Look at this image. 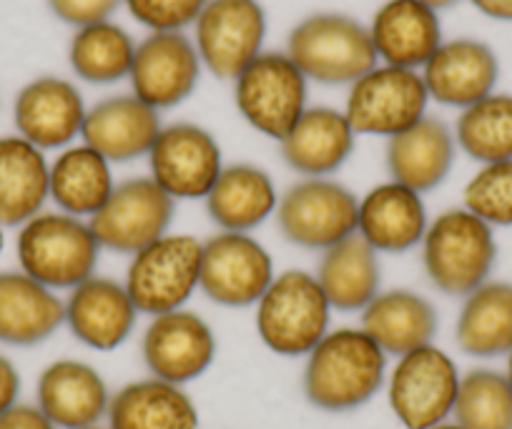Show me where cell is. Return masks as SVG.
Listing matches in <instances>:
<instances>
[{
    "label": "cell",
    "instance_id": "6da1fadb",
    "mask_svg": "<svg viewBox=\"0 0 512 429\" xmlns=\"http://www.w3.org/2000/svg\"><path fill=\"white\" fill-rule=\"evenodd\" d=\"M304 359V397L329 414L354 412L372 402L390 372L387 354L359 327L329 329Z\"/></svg>",
    "mask_w": 512,
    "mask_h": 429
},
{
    "label": "cell",
    "instance_id": "7a4b0ae2",
    "mask_svg": "<svg viewBox=\"0 0 512 429\" xmlns=\"http://www.w3.org/2000/svg\"><path fill=\"white\" fill-rule=\"evenodd\" d=\"M420 249L430 284L445 297L457 299L485 284L497 261L495 229L465 206L430 219Z\"/></svg>",
    "mask_w": 512,
    "mask_h": 429
},
{
    "label": "cell",
    "instance_id": "3957f363",
    "mask_svg": "<svg viewBox=\"0 0 512 429\" xmlns=\"http://www.w3.org/2000/svg\"><path fill=\"white\" fill-rule=\"evenodd\" d=\"M91 224L63 211H41L18 229V269L53 292H71L91 279L101 259Z\"/></svg>",
    "mask_w": 512,
    "mask_h": 429
},
{
    "label": "cell",
    "instance_id": "277c9868",
    "mask_svg": "<svg viewBox=\"0 0 512 429\" xmlns=\"http://www.w3.org/2000/svg\"><path fill=\"white\" fill-rule=\"evenodd\" d=\"M254 309L256 334L264 347L289 359L307 357L327 337L334 312L317 276L304 269L274 276Z\"/></svg>",
    "mask_w": 512,
    "mask_h": 429
},
{
    "label": "cell",
    "instance_id": "5b68a950",
    "mask_svg": "<svg viewBox=\"0 0 512 429\" xmlns=\"http://www.w3.org/2000/svg\"><path fill=\"white\" fill-rule=\"evenodd\" d=\"M287 56L307 81L352 86L377 66L369 28L342 13H314L292 28Z\"/></svg>",
    "mask_w": 512,
    "mask_h": 429
},
{
    "label": "cell",
    "instance_id": "8992f818",
    "mask_svg": "<svg viewBox=\"0 0 512 429\" xmlns=\"http://www.w3.org/2000/svg\"><path fill=\"white\" fill-rule=\"evenodd\" d=\"M199 269L201 239L169 231L131 256L123 286L139 314L159 317L189 304L199 289Z\"/></svg>",
    "mask_w": 512,
    "mask_h": 429
},
{
    "label": "cell",
    "instance_id": "52a82bcc",
    "mask_svg": "<svg viewBox=\"0 0 512 429\" xmlns=\"http://www.w3.org/2000/svg\"><path fill=\"white\" fill-rule=\"evenodd\" d=\"M460 369L437 344L397 357L387 372V404L405 429H430L452 419Z\"/></svg>",
    "mask_w": 512,
    "mask_h": 429
},
{
    "label": "cell",
    "instance_id": "ba28073f",
    "mask_svg": "<svg viewBox=\"0 0 512 429\" xmlns=\"http://www.w3.org/2000/svg\"><path fill=\"white\" fill-rule=\"evenodd\" d=\"M307 83L287 53L267 51L234 78L236 108L254 131L279 143L309 108Z\"/></svg>",
    "mask_w": 512,
    "mask_h": 429
},
{
    "label": "cell",
    "instance_id": "9c48e42d",
    "mask_svg": "<svg viewBox=\"0 0 512 429\" xmlns=\"http://www.w3.org/2000/svg\"><path fill=\"white\" fill-rule=\"evenodd\" d=\"M427 93L420 71L374 66L349 86L347 116L357 136L392 138L427 116Z\"/></svg>",
    "mask_w": 512,
    "mask_h": 429
},
{
    "label": "cell",
    "instance_id": "30bf717a",
    "mask_svg": "<svg viewBox=\"0 0 512 429\" xmlns=\"http://www.w3.org/2000/svg\"><path fill=\"white\" fill-rule=\"evenodd\" d=\"M359 199L334 179H299L279 194V231L289 244L307 251H327L357 234Z\"/></svg>",
    "mask_w": 512,
    "mask_h": 429
},
{
    "label": "cell",
    "instance_id": "8fae6325",
    "mask_svg": "<svg viewBox=\"0 0 512 429\" xmlns=\"http://www.w3.org/2000/svg\"><path fill=\"white\" fill-rule=\"evenodd\" d=\"M274 276L272 254L251 234L219 231L201 241L199 289L219 307H256Z\"/></svg>",
    "mask_w": 512,
    "mask_h": 429
},
{
    "label": "cell",
    "instance_id": "7c38bea8",
    "mask_svg": "<svg viewBox=\"0 0 512 429\" xmlns=\"http://www.w3.org/2000/svg\"><path fill=\"white\" fill-rule=\"evenodd\" d=\"M176 201L151 176L118 181L96 216L88 219L101 249L134 256L171 231Z\"/></svg>",
    "mask_w": 512,
    "mask_h": 429
},
{
    "label": "cell",
    "instance_id": "4fadbf2b",
    "mask_svg": "<svg viewBox=\"0 0 512 429\" xmlns=\"http://www.w3.org/2000/svg\"><path fill=\"white\" fill-rule=\"evenodd\" d=\"M267 38V13L259 0H209L194 23V46L201 66L221 81H234Z\"/></svg>",
    "mask_w": 512,
    "mask_h": 429
},
{
    "label": "cell",
    "instance_id": "5bb4252c",
    "mask_svg": "<svg viewBox=\"0 0 512 429\" xmlns=\"http://www.w3.org/2000/svg\"><path fill=\"white\" fill-rule=\"evenodd\" d=\"M146 159L149 176L174 201L206 199L224 169V156L214 133L189 121L161 128Z\"/></svg>",
    "mask_w": 512,
    "mask_h": 429
},
{
    "label": "cell",
    "instance_id": "9a60e30c",
    "mask_svg": "<svg viewBox=\"0 0 512 429\" xmlns=\"http://www.w3.org/2000/svg\"><path fill=\"white\" fill-rule=\"evenodd\" d=\"M216 352L219 342L211 324L186 307L151 317L141 337V357L151 377L181 387L204 377Z\"/></svg>",
    "mask_w": 512,
    "mask_h": 429
},
{
    "label": "cell",
    "instance_id": "2e32d148",
    "mask_svg": "<svg viewBox=\"0 0 512 429\" xmlns=\"http://www.w3.org/2000/svg\"><path fill=\"white\" fill-rule=\"evenodd\" d=\"M201 58L186 33H149L136 43L131 63L134 96L156 111L184 103L196 91L201 78Z\"/></svg>",
    "mask_w": 512,
    "mask_h": 429
},
{
    "label": "cell",
    "instance_id": "e0dca14e",
    "mask_svg": "<svg viewBox=\"0 0 512 429\" xmlns=\"http://www.w3.org/2000/svg\"><path fill=\"white\" fill-rule=\"evenodd\" d=\"M86 103L71 81L41 76L26 83L13 103V123L18 136L41 151H63L81 136Z\"/></svg>",
    "mask_w": 512,
    "mask_h": 429
},
{
    "label": "cell",
    "instance_id": "ac0fdd59",
    "mask_svg": "<svg viewBox=\"0 0 512 429\" xmlns=\"http://www.w3.org/2000/svg\"><path fill=\"white\" fill-rule=\"evenodd\" d=\"M68 332L93 352H113L134 334L139 309L128 297L123 281L93 274L66 294Z\"/></svg>",
    "mask_w": 512,
    "mask_h": 429
},
{
    "label": "cell",
    "instance_id": "d6986e66",
    "mask_svg": "<svg viewBox=\"0 0 512 429\" xmlns=\"http://www.w3.org/2000/svg\"><path fill=\"white\" fill-rule=\"evenodd\" d=\"M420 73L430 101L465 111L472 103L495 93L500 63L487 43L475 38H455L442 41Z\"/></svg>",
    "mask_w": 512,
    "mask_h": 429
},
{
    "label": "cell",
    "instance_id": "ffe728a7",
    "mask_svg": "<svg viewBox=\"0 0 512 429\" xmlns=\"http://www.w3.org/2000/svg\"><path fill=\"white\" fill-rule=\"evenodd\" d=\"M111 404V389L93 364L81 359H56L36 384V407L56 429H81L101 424Z\"/></svg>",
    "mask_w": 512,
    "mask_h": 429
},
{
    "label": "cell",
    "instance_id": "44dd1931",
    "mask_svg": "<svg viewBox=\"0 0 512 429\" xmlns=\"http://www.w3.org/2000/svg\"><path fill=\"white\" fill-rule=\"evenodd\" d=\"M427 226L430 216L422 194L397 181H384L359 196L357 234L377 254H405L417 249Z\"/></svg>",
    "mask_w": 512,
    "mask_h": 429
},
{
    "label": "cell",
    "instance_id": "7402d4cb",
    "mask_svg": "<svg viewBox=\"0 0 512 429\" xmlns=\"http://www.w3.org/2000/svg\"><path fill=\"white\" fill-rule=\"evenodd\" d=\"M161 116L156 108L136 98L111 96L88 108L81 128V141L96 149L111 164H128L149 156L161 133Z\"/></svg>",
    "mask_w": 512,
    "mask_h": 429
},
{
    "label": "cell",
    "instance_id": "603a6c76",
    "mask_svg": "<svg viewBox=\"0 0 512 429\" xmlns=\"http://www.w3.org/2000/svg\"><path fill=\"white\" fill-rule=\"evenodd\" d=\"M367 28L377 61L384 66L422 71L442 46L440 13L422 0H387Z\"/></svg>",
    "mask_w": 512,
    "mask_h": 429
},
{
    "label": "cell",
    "instance_id": "cb8c5ba5",
    "mask_svg": "<svg viewBox=\"0 0 512 429\" xmlns=\"http://www.w3.org/2000/svg\"><path fill=\"white\" fill-rule=\"evenodd\" d=\"M354 141L357 133L349 126L344 111L312 106L279 141V154L302 179H332V174H337L352 156Z\"/></svg>",
    "mask_w": 512,
    "mask_h": 429
},
{
    "label": "cell",
    "instance_id": "d4e9b609",
    "mask_svg": "<svg viewBox=\"0 0 512 429\" xmlns=\"http://www.w3.org/2000/svg\"><path fill=\"white\" fill-rule=\"evenodd\" d=\"M457 141L442 118L425 116L407 131L387 138V171L390 179L417 194L442 186L455 166Z\"/></svg>",
    "mask_w": 512,
    "mask_h": 429
},
{
    "label": "cell",
    "instance_id": "484cf974",
    "mask_svg": "<svg viewBox=\"0 0 512 429\" xmlns=\"http://www.w3.org/2000/svg\"><path fill=\"white\" fill-rule=\"evenodd\" d=\"M66 327V304L58 292L21 269L0 271V344L38 347Z\"/></svg>",
    "mask_w": 512,
    "mask_h": 429
},
{
    "label": "cell",
    "instance_id": "4316f807",
    "mask_svg": "<svg viewBox=\"0 0 512 429\" xmlns=\"http://www.w3.org/2000/svg\"><path fill=\"white\" fill-rule=\"evenodd\" d=\"M359 329L367 334L387 357H402L415 349L435 344L440 314L435 304L412 289L379 292L359 312Z\"/></svg>",
    "mask_w": 512,
    "mask_h": 429
},
{
    "label": "cell",
    "instance_id": "83f0119b",
    "mask_svg": "<svg viewBox=\"0 0 512 429\" xmlns=\"http://www.w3.org/2000/svg\"><path fill=\"white\" fill-rule=\"evenodd\" d=\"M51 201V161L23 136H0V226L21 229Z\"/></svg>",
    "mask_w": 512,
    "mask_h": 429
},
{
    "label": "cell",
    "instance_id": "f1b7e54d",
    "mask_svg": "<svg viewBox=\"0 0 512 429\" xmlns=\"http://www.w3.org/2000/svg\"><path fill=\"white\" fill-rule=\"evenodd\" d=\"M106 422L111 429H199L201 414L186 387L149 374L111 394Z\"/></svg>",
    "mask_w": 512,
    "mask_h": 429
},
{
    "label": "cell",
    "instance_id": "f546056e",
    "mask_svg": "<svg viewBox=\"0 0 512 429\" xmlns=\"http://www.w3.org/2000/svg\"><path fill=\"white\" fill-rule=\"evenodd\" d=\"M279 191L272 176L254 164L224 166L204 206L219 231L251 234L277 214Z\"/></svg>",
    "mask_w": 512,
    "mask_h": 429
},
{
    "label": "cell",
    "instance_id": "4dcf8cb0",
    "mask_svg": "<svg viewBox=\"0 0 512 429\" xmlns=\"http://www.w3.org/2000/svg\"><path fill=\"white\" fill-rule=\"evenodd\" d=\"M314 276L334 312H362L382 292L379 254L359 234L322 251Z\"/></svg>",
    "mask_w": 512,
    "mask_h": 429
},
{
    "label": "cell",
    "instance_id": "1f68e13d",
    "mask_svg": "<svg viewBox=\"0 0 512 429\" xmlns=\"http://www.w3.org/2000/svg\"><path fill=\"white\" fill-rule=\"evenodd\" d=\"M455 342L467 357H507L512 349V281L487 279L462 299Z\"/></svg>",
    "mask_w": 512,
    "mask_h": 429
},
{
    "label": "cell",
    "instance_id": "d6a6232c",
    "mask_svg": "<svg viewBox=\"0 0 512 429\" xmlns=\"http://www.w3.org/2000/svg\"><path fill=\"white\" fill-rule=\"evenodd\" d=\"M113 189V164L83 141L51 161V201L63 214L88 221L101 211Z\"/></svg>",
    "mask_w": 512,
    "mask_h": 429
},
{
    "label": "cell",
    "instance_id": "836d02e7",
    "mask_svg": "<svg viewBox=\"0 0 512 429\" xmlns=\"http://www.w3.org/2000/svg\"><path fill=\"white\" fill-rule=\"evenodd\" d=\"M136 41L126 28L111 21L78 28L68 46V61L81 81L93 86H111L131 73Z\"/></svg>",
    "mask_w": 512,
    "mask_h": 429
},
{
    "label": "cell",
    "instance_id": "e575fe53",
    "mask_svg": "<svg viewBox=\"0 0 512 429\" xmlns=\"http://www.w3.org/2000/svg\"><path fill=\"white\" fill-rule=\"evenodd\" d=\"M457 149L477 164L512 159V96L490 93L460 113L455 128Z\"/></svg>",
    "mask_w": 512,
    "mask_h": 429
},
{
    "label": "cell",
    "instance_id": "d590c367",
    "mask_svg": "<svg viewBox=\"0 0 512 429\" xmlns=\"http://www.w3.org/2000/svg\"><path fill=\"white\" fill-rule=\"evenodd\" d=\"M452 419L465 429H512V387L505 372L477 367L462 374Z\"/></svg>",
    "mask_w": 512,
    "mask_h": 429
},
{
    "label": "cell",
    "instance_id": "8d00e7d4",
    "mask_svg": "<svg viewBox=\"0 0 512 429\" xmlns=\"http://www.w3.org/2000/svg\"><path fill=\"white\" fill-rule=\"evenodd\" d=\"M462 206L492 229L512 226V159L482 164L462 189Z\"/></svg>",
    "mask_w": 512,
    "mask_h": 429
},
{
    "label": "cell",
    "instance_id": "74e56055",
    "mask_svg": "<svg viewBox=\"0 0 512 429\" xmlns=\"http://www.w3.org/2000/svg\"><path fill=\"white\" fill-rule=\"evenodd\" d=\"M209 0H123L131 18L151 33H184Z\"/></svg>",
    "mask_w": 512,
    "mask_h": 429
},
{
    "label": "cell",
    "instance_id": "f35d334b",
    "mask_svg": "<svg viewBox=\"0 0 512 429\" xmlns=\"http://www.w3.org/2000/svg\"><path fill=\"white\" fill-rule=\"evenodd\" d=\"M123 0H48L53 16L71 28H86L93 23L111 21Z\"/></svg>",
    "mask_w": 512,
    "mask_h": 429
},
{
    "label": "cell",
    "instance_id": "ab89813d",
    "mask_svg": "<svg viewBox=\"0 0 512 429\" xmlns=\"http://www.w3.org/2000/svg\"><path fill=\"white\" fill-rule=\"evenodd\" d=\"M0 429H56V424L36 404L18 402L16 407L0 414Z\"/></svg>",
    "mask_w": 512,
    "mask_h": 429
},
{
    "label": "cell",
    "instance_id": "60d3db41",
    "mask_svg": "<svg viewBox=\"0 0 512 429\" xmlns=\"http://www.w3.org/2000/svg\"><path fill=\"white\" fill-rule=\"evenodd\" d=\"M21 387L23 382L18 367L6 354H0V414L21 402Z\"/></svg>",
    "mask_w": 512,
    "mask_h": 429
},
{
    "label": "cell",
    "instance_id": "b9f144b4",
    "mask_svg": "<svg viewBox=\"0 0 512 429\" xmlns=\"http://www.w3.org/2000/svg\"><path fill=\"white\" fill-rule=\"evenodd\" d=\"M470 3L492 21L512 23V0H470Z\"/></svg>",
    "mask_w": 512,
    "mask_h": 429
},
{
    "label": "cell",
    "instance_id": "7bdbcfd3",
    "mask_svg": "<svg viewBox=\"0 0 512 429\" xmlns=\"http://www.w3.org/2000/svg\"><path fill=\"white\" fill-rule=\"evenodd\" d=\"M422 3H425V6H430L432 11H445V8H452V6H457V3H460V0H422Z\"/></svg>",
    "mask_w": 512,
    "mask_h": 429
},
{
    "label": "cell",
    "instance_id": "ee69618b",
    "mask_svg": "<svg viewBox=\"0 0 512 429\" xmlns=\"http://www.w3.org/2000/svg\"><path fill=\"white\" fill-rule=\"evenodd\" d=\"M430 429H465V427H460V424H457L455 419H447V422L435 424V427H430Z\"/></svg>",
    "mask_w": 512,
    "mask_h": 429
},
{
    "label": "cell",
    "instance_id": "f6af8a7d",
    "mask_svg": "<svg viewBox=\"0 0 512 429\" xmlns=\"http://www.w3.org/2000/svg\"><path fill=\"white\" fill-rule=\"evenodd\" d=\"M507 367H505V377H507V382H510V387H512V349L510 352H507Z\"/></svg>",
    "mask_w": 512,
    "mask_h": 429
},
{
    "label": "cell",
    "instance_id": "bcb514c9",
    "mask_svg": "<svg viewBox=\"0 0 512 429\" xmlns=\"http://www.w3.org/2000/svg\"><path fill=\"white\" fill-rule=\"evenodd\" d=\"M3 249H6V229L0 226V256H3Z\"/></svg>",
    "mask_w": 512,
    "mask_h": 429
},
{
    "label": "cell",
    "instance_id": "7dc6e473",
    "mask_svg": "<svg viewBox=\"0 0 512 429\" xmlns=\"http://www.w3.org/2000/svg\"><path fill=\"white\" fill-rule=\"evenodd\" d=\"M81 429H111V427H108V422L106 424H91V427H81Z\"/></svg>",
    "mask_w": 512,
    "mask_h": 429
}]
</instances>
